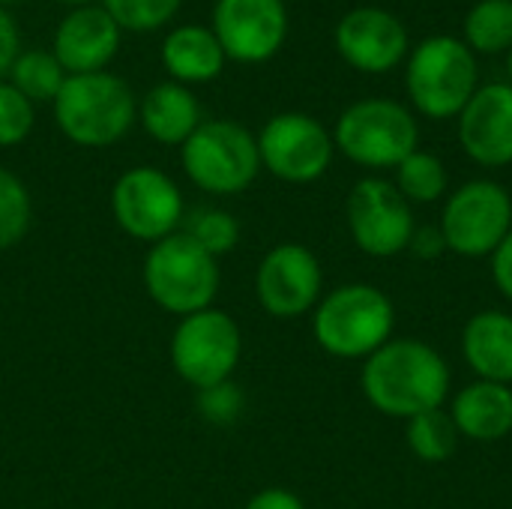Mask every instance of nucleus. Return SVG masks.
<instances>
[{
    "instance_id": "obj_12",
    "label": "nucleus",
    "mask_w": 512,
    "mask_h": 509,
    "mask_svg": "<svg viewBox=\"0 0 512 509\" xmlns=\"http://www.w3.org/2000/svg\"><path fill=\"white\" fill-rule=\"evenodd\" d=\"M345 216L357 249L372 258H393L405 252L417 231L408 198L396 183L381 177H366L351 189Z\"/></svg>"
},
{
    "instance_id": "obj_5",
    "label": "nucleus",
    "mask_w": 512,
    "mask_h": 509,
    "mask_svg": "<svg viewBox=\"0 0 512 509\" xmlns=\"http://www.w3.org/2000/svg\"><path fill=\"white\" fill-rule=\"evenodd\" d=\"M144 288L150 300L171 315H195L213 306L219 291V264L183 231L150 246L144 261Z\"/></svg>"
},
{
    "instance_id": "obj_13",
    "label": "nucleus",
    "mask_w": 512,
    "mask_h": 509,
    "mask_svg": "<svg viewBox=\"0 0 512 509\" xmlns=\"http://www.w3.org/2000/svg\"><path fill=\"white\" fill-rule=\"evenodd\" d=\"M324 273L312 249L300 243L273 246L255 273V297L273 318H300L321 300Z\"/></svg>"
},
{
    "instance_id": "obj_3",
    "label": "nucleus",
    "mask_w": 512,
    "mask_h": 509,
    "mask_svg": "<svg viewBox=\"0 0 512 509\" xmlns=\"http://www.w3.org/2000/svg\"><path fill=\"white\" fill-rule=\"evenodd\" d=\"M396 306L375 285H342L318 300L312 315L315 342L342 360H366L393 339Z\"/></svg>"
},
{
    "instance_id": "obj_18",
    "label": "nucleus",
    "mask_w": 512,
    "mask_h": 509,
    "mask_svg": "<svg viewBox=\"0 0 512 509\" xmlns=\"http://www.w3.org/2000/svg\"><path fill=\"white\" fill-rule=\"evenodd\" d=\"M450 417L459 435L492 444L512 432V387L495 381H474L453 399Z\"/></svg>"
},
{
    "instance_id": "obj_22",
    "label": "nucleus",
    "mask_w": 512,
    "mask_h": 509,
    "mask_svg": "<svg viewBox=\"0 0 512 509\" xmlns=\"http://www.w3.org/2000/svg\"><path fill=\"white\" fill-rule=\"evenodd\" d=\"M465 45L480 54L512 48V0H480L465 15Z\"/></svg>"
},
{
    "instance_id": "obj_15",
    "label": "nucleus",
    "mask_w": 512,
    "mask_h": 509,
    "mask_svg": "<svg viewBox=\"0 0 512 509\" xmlns=\"http://www.w3.org/2000/svg\"><path fill=\"white\" fill-rule=\"evenodd\" d=\"M339 57L366 75H384L396 69L408 54L405 24L381 6H357L336 24Z\"/></svg>"
},
{
    "instance_id": "obj_7",
    "label": "nucleus",
    "mask_w": 512,
    "mask_h": 509,
    "mask_svg": "<svg viewBox=\"0 0 512 509\" xmlns=\"http://www.w3.org/2000/svg\"><path fill=\"white\" fill-rule=\"evenodd\" d=\"M333 144L354 165L396 168L420 147V129L405 105L393 99H360L339 114Z\"/></svg>"
},
{
    "instance_id": "obj_19",
    "label": "nucleus",
    "mask_w": 512,
    "mask_h": 509,
    "mask_svg": "<svg viewBox=\"0 0 512 509\" xmlns=\"http://www.w3.org/2000/svg\"><path fill=\"white\" fill-rule=\"evenodd\" d=\"M225 51L216 33L204 24L174 27L162 42V66L177 84H207L222 75Z\"/></svg>"
},
{
    "instance_id": "obj_14",
    "label": "nucleus",
    "mask_w": 512,
    "mask_h": 509,
    "mask_svg": "<svg viewBox=\"0 0 512 509\" xmlns=\"http://www.w3.org/2000/svg\"><path fill=\"white\" fill-rule=\"evenodd\" d=\"M228 60L267 63L288 36L285 0H216L210 27Z\"/></svg>"
},
{
    "instance_id": "obj_21",
    "label": "nucleus",
    "mask_w": 512,
    "mask_h": 509,
    "mask_svg": "<svg viewBox=\"0 0 512 509\" xmlns=\"http://www.w3.org/2000/svg\"><path fill=\"white\" fill-rule=\"evenodd\" d=\"M141 123L153 141L165 147H183L186 138L201 126V105L186 84L162 81L144 96Z\"/></svg>"
},
{
    "instance_id": "obj_20",
    "label": "nucleus",
    "mask_w": 512,
    "mask_h": 509,
    "mask_svg": "<svg viewBox=\"0 0 512 509\" xmlns=\"http://www.w3.org/2000/svg\"><path fill=\"white\" fill-rule=\"evenodd\" d=\"M462 354L480 381L512 384V315L477 312L462 333Z\"/></svg>"
},
{
    "instance_id": "obj_2",
    "label": "nucleus",
    "mask_w": 512,
    "mask_h": 509,
    "mask_svg": "<svg viewBox=\"0 0 512 509\" xmlns=\"http://www.w3.org/2000/svg\"><path fill=\"white\" fill-rule=\"evenodd\" d=\"M54 105L60 132L78 147H111L135 123L132 87L114 72L66 75Z\"/></svg>"
},
{
    "instance_id": "obj_10",
    "label": "nucleus",
    "mask_w": 512,
    "mask_h": 509,
    "mask_svg": "<svg viewBox=\"0 0 512 509\" xmlns=\"http://www.w3.org/2000/svg\"><path fill=\"white\" fill-rule=\"evenodd\" d=\"M111 216L132 240L159 243L180 231L186 210L177 183L165 171L138 165L117 177L111 189Z\"/></svg>"
},
{
    "instance_id": "obj_16",
    "label": "nucleus",
    "mask_w": 512,
    "mask_h": 509,
    "mask_svg": "<svg viewBox=\"0 0 512 509\" xmlns=\"http://www.w3.org/2000/svg\"><path fill=\"white\" fill-rule=\"evenodd\" d=\"M462 150L486 168H504L512 162V84L495 81L477 87L471 102L459 114Z\"/></svg>"
},
{
    "instance_id": "obj_26",
    "label": "nucleus",
    "mask_w": 512,
    "mask_h": 509,
    "mask_svg": "<svg viewBox=\"0 0 512 509\" xmlns=\"http://www.w3.org/2000/svg\"><path fill=\"white\" fill-rule=\"evenodd\" d=\"M180 231L186 237H192L213 258L228 255L237 246V240H240L237 219L228 210H219V207H198V210H192L189 216H183Z\"/></svg>"
},
{
    "instance_id": "obj_25",
    "label": "nucleus",
    "mask_w": 512,
    "mask_h": 509,
    "mask_svg": "<svg viewBox=\"0 0 512 509\" xmlns=\"http://www.w3.org/2000/svg\"><path fill=\"white\" fill-rule=\"evenodd\" d=\"M396 189L408 204H432L447 192V168L435 153L417 147L396 165Z\"/></svg>"
},
{
    "instance_id": "obj_1",
    "label": "nucleus",
    "mask_w": 512,
    "mask_h": 509,
    "mask_svg": "<svg viewBox=\"0 0 512 509\" xmlns=\"http://www.w3.org/2000/svg\"><path fill=\"white\" fill-rule=\"evenodd\" d=\"M363 396L375 411L396 420H411L444 408L450 393V366L420 339H390L360 372Z\"/></svg>"
},
{
    "instance_id": "obj_11",
    "label": "nucleus",
    "mask_w": 512,
    "mask_h": 509,
    "mask_svg": "<svg viewBox=\"0 0 512 509\" xmlns=\"http://www.w3.org/2000/svg\"><path fill=\"white\" fill-rule=\"evenodd\" d=\"M258 138L261 168L285 183H315L327 174L336 144L321 120L285 111L264 123Z\"/></svg>"
},
{
    "instance_id": "obj_6",
    "label": "nucleus",
    "mask_w": 512,
    "mask_h": 509,
    "mask_svg": "<svg viewBox=\"0 0 512 509\" xmlns=\"http://www.w3.org/2000/svg\"><path fill=\"white\" fill-rule=\"evenodd\" d=\"M186 177L210 195H237L261 171L258 138L234 120H201L180 147Z\"/></svg>"
},
{
    "instance_id": "obj_17",
    "label": "nucleus",
    "mask_w": 512,
    "mask_h": 509,
    "mask_svg": "<svg viewBox=\"0 0 512 509\" xmlns=\"http://www.w3.org/2000/svg\"><path fill=\"white\" fill-rule=\"evenodd\" d=\"M120 33L123 30L105 12L102 3L78 6L60 18V24L54 30L51 54L66 69V75L105 72V66L120 51Z\"/></svg>"
},
{
    "instance_id": "obj_37",
    "label": "nucleus",
    "mask_w": 512,
    "mask_h": 509,
    "mask_svg": "<svg viewBox=\"0 0 512 509\" xmlns=\"http://www.w3.org/2000/svg\"><path fill=\"white\" fill-rule=\"evenodd\" d=\"M6 3H15V0H0V6H6Z\"/></svg>"
},
{
    "instance_id": "obj_23",
    "label": "nucleus",
    "mask_w": 512,
    "mask_h": 509,
    "mask_svg": "<svg viewBox=\"0 0 512 509\" xmlns=\"http://www.w3.org/2000/svg\"><path fill=\"white\" fill-rule=\"evenodd\" d=\"M405 438H408L411 453L420 462L441 465V462L453 459V453L459 450V438L462 435H459L453 417L444 408H435V411H426L420 417H411Z\"/></svg>"
},
{
    "instance_id": "obj_31",
    "label": "nucleus",
    "mask_w": 512,
    "mask_h": 509,
    "mask_svg": "<svg viewBox=\"0 0 512 509\" xmlns=\"http://www.w3.org/2000/svg\"><path fill=\"white\" fill-rule=\"evenodd\" d=\"M18 39H21V36H18L15 18L6 12V6H0V81H3V75H9L15 57L21 54Z\"/></svg>"
},
{
    "instance_id": "obj_27",
    "label": "nucleus",
    "mask_w": 512,
    "mask_h": 509,
    "mask_svg": "<svg viewBox=\"0 0 512 509\" xmlns=\"http://www.w3.org/2000/svg\"><path fill=\"white\" fill-rule=\"evenodd\" d=\"M30 192L9 168H0V252L18 246L30 228Z\"/></svg>"
},
{
    "instance_id": "obj_28",
    "label": "nucleus",
    "mask_w": 512,
    "mask_h": 509,
    "mask_svg": "<svg viewBox=\"0 0 512 509\" xmlns=\"http://www.w3.org/2000/svg\"><path fill=\"white\" fill-rule=\"evenodd\" d=\"M180 3L183 0H102L105 12L117 21V27L135 33L165 27L177 15Z\"/></svg>"
},
{
    "instance_id": "obj_9",
    "label": "nucleus",
    "mask_w": 512,
    "mask_h": 509,
    "mask_svg": "<svg viewBox=\"0 0 512 509\" xmlns=\"http://www.w3.org/2000/svg\"><path fill=\"white\" fill-rule=\"evenodd\" d=\"M512 231V198L501 183L471 180L459 186L441 216V234L450 252L462 258L492 255Z\"/></svg>"
},
{
    "instance_id": "obj_24",
    "label": "nucleus",
    "mask_w": 512,
    "mask_h": 509,
    "mask_svg": "<svg viewBox=\"0 0 512 509\" xmlns=\"http://www.w3.org/2000/svg\"><path fill=\"white\" fill-rule=\"evenodd\" d=\"M66 81V69L51 51H21L9 69V84L21 90L30 102H54Z\"/></svg>"
},
{
    "instance_id": "obj_34",
    "label": "nucleus",
    "mask_w": 512,
    "mask_h": 509,
    "mask_svg": "<svg viewBox=\"0 0 512 509\" xmlns=\"http://www.w3.org/2000/svg\"><path fill=\"white\" fill-rule=\"evenodd\" d=\"M243 509H306V507H303V501H300L294 492H288V489H264V492L252 495V498H249V504H246Z\"/></svg>"
},
{
    "instance_id": "obj_32",
    "label": "nucleus",
    "mask_w": 512,
    "mask_h": 509,
    "mask_svg": "<svg viewBox=\"0 0 512 509\" xmlns=\"http://www.w3.org/2000/svg\"><path fill=\"white\" fill-rule=\"evenodd\" d=\"M492 279L498 291L512 300V231L504 237V243L492 252Z\"/></svg>"
},
{
    "instance_id": "obj_35",
    "label": "nucleus",
    "mask_w": 512,
    "mask_h": 509,
    "mask_svg": "<svg viewBox=\"0 0 512 509\" xmlns=\"http://www.w3.org/2000/svg\"><path fill=\"white\" fill-rule=\"evenodd\" d=\"M60 3H69L72 9H78V6H93V3H99V0H60Z\"/></svg>"
},
{
    "instance_id": "obj_4",
    "label": "nucleus",
    "mask_w": 512,
    "mask_h": 509,
    "mask_svg": "<svg viewBox=\"0 0 512 509\" xmlns=\"http://www.w3.org/2000/svg\"><path fill=\"white\" fill-rule=\"evenodd\" d=\"M477 81V57L465 39L456 36L423 39L405 69V87L414 108L432 120L459 117L477 93Z\"/></svg>"
},
{
    "instance_id": "obj_33",
    "label": "nucleus",
    "mask_w": 512,
    "mask_h": 509,
    "mask_svg": "<svg viewBox=\"0 0 512 509\" xmlns=\"http://www.w3.org/2000/svg\"><path fill=\"white\" fill-rule=\"evenodd\" d=\"M408 249H411L417 258H423V261H435V258L447 249V243H444L441 228H417Z\"/></svg>"
},
{
    "instance_id": "obj_30",
    "label": "nucleus",
    "mask_w": 512,
    "mask_h": 509,
    "mask_svg": "<svg viewBox=\"0 0 512 509\" xmlns=\"http://www.w3.org/2000/svg\"><path fill=\"white\" fill-rule=\"evenodd\" d=\"M201 414L204 420L216 423V426H228L240 417L243 411V393L237 390V384L225 381L219 387H210V390H201Z\"/></svg>"
},
{
    "instance_id": "obj_8",
    "label": "nucleus",
    "mask_w": 512,
    "mask_h": 509,
    "mask_svg": "<svg viewBox=\"0 0 512 509\" xmlns=\"http://www.w3.org/2000/svg\"><path fill=\"white\" fill-rule=\"evenodd\" d=\"M240 354H243V336L237 321L213 306L180 318L171 336L174 372L198 393L231 381Z\"/></svg>"
},
{
    "instance_id": "obj_29",
    "label": "nucleus",
    "mask_w": 512,
    "mask_h": 509,
    "mask_svg": "<svg viewBox=\"0 0 512 509\" xmlns=\"http://www.w3.org/2000/svg\"><path fill=\"white\" fill-rule=\"evenodd\" d=\"M33 120H36L33 102L9 81H0V147L21 144L30 135Z\"/></svg>"
},
{
    "instance_id": "obj_36",
    "label": "nucleus",
    "mask_w": 512,
    "mask_h": 509,
    "mask_svg": "<svg viewBox=\"0 0 512 509\" xmlns=\"http://www.w3.org/2000/svg\"><path fill=\"white\" fill-rule=\"evenodd\" d=\"M507 75H510V84H512V48L507 51Z\"/></svg>"
}]
</instances>
